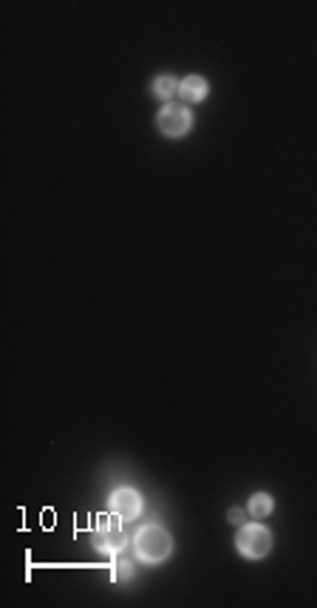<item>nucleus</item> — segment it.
<instances>
[{
  "mask_svg": "<svg viewBox=\"0 0 317 608\" xmlns=\"http://www.w3.org/2000/svg\"><path fill=\"white\" fill-rule=\"evenodd\" d=\"M128 537L122 532V518L116 512L99 515L96 518V549L105 554H119L125 549Z\"/></svg>",
  "mask_w": 317,
  "mask_h": 608,
  "instance_id": "obj_3",
  "label": "nucleus"
},
{
  "mask_svg": "<svg viewBox=\"0 0 317 608\" xmlns=\"http://www.w3.org/2000/svg\"><path fill=\"white\" fill-rule=\"evenodd\" d=\"M108 507H111V512H116L122 521H134V518L142 512V495H139L136 490H131V487H122V490H116V492L111 495Z\"/></svg>",
  "mask_w": 317,
  "mask_h": 608,
  "instance_id": "obj_5",
  "label": "nucleus"
},
{
  "mask_svg": "<svg viewBox=\"0 0 317 608\" xmlns=\"http://www.w3.org/2000/svg\"><path fill=\"white\" fill-rule=\"evenodd\" d=\"M170 534L164 527H156V524H148L142 527L139 534H136V554L145 560V563H161L167 554H170Z\"/></svg>",
  "mask_w": 317,
  "mask_h": 608,
  "instance_id": "obj_1",
  "label": "nucleus"
},
{
  "mask_svg": "<svg viewBox=\"0 0 317 608\" xmlns=\"http://www.w3.org/2000/svg\"><path fill=\"white\" fill-rule=\"evenodd\" d=\"M272 510H275V501H272L269 492H255V495L249 498V504H246V512H249L252 518H266Z\"/></svg>",
  "mask_w": 317,
  "mask_h": 608,
  "instance_id": "obj_7",
  "label": "nucleus"
},
{
  "mask_svg": "<svg viewBox=\"0 0 317 608\" xmlns=\"http://www.w3.org/2000/svg\"><path fill=\"white\" fill-rule=\"evenodd\" d=\"M236 549L246 560H261L272 549V534L263 524H243L241 532L236 534Z\"/></svg>",
  "mask_w": 317,
  "mask_h": 608,
  "instance_id": "obj_2",
  "label": "nucleus"
},
{
  "mask_svg": "<svg viewBox=\"0 0 317 608\" xmlns=\"http://www.w3.org/2000/svg\"><path fill=\"white\" fill-rule=\"evenodd\" d=\"M230 521L233 524H243V510H230Z\"/></svg>",
  "mask_w": 317,
  "mask_h": 608,
  "instance_id": "obj_10",
  "label": "nucleus"
},
{
  "mask_svg": "<svg viewBox=\"0 0 317 608\" xmlns=\"http://www.w3.org/2000/svg\"><path fill=\"white\" fill-rule=\"evenodd\" d=\"M111 574H114V580H131L134 577V560H116L114 563V569H111Z\"/></svg>",
  "mask_w": 317,
  "mask_h": 608,
  "instance_id": "obj_9",
  "label": "nucleus"
},
{
  "mask_svg": "<svg viewBox=\"0 0 317 608\" xmlns=\"http://www.w3.org/2000/svg\"><path fill=\"white\" fill-rule=\"evenodd\" d=\"M151 91H154V96H158V99H170L176 91H178V82H176V76H170V74H161L154 79V85H151Z\"/></svg>",
  "mask_w": 317,
  "mask_h": 608,
  "instance_id": "obj_8",
  "label": "nucleus"
},
{
  "mask_svg": "<svg viewBox=\"0 0 317 608\" xmlns=\"http://www.w3.org/2000/svg\"><path fill=\"white\" fill-rule=\"evenodd\" d=\"M207 93H210V82L198 74L187 76V79L178 85V96H181L184 102H204Z\"/></svg>",
  "mask_w": 317,
  "mask_h": 608,
  "instance_id": "obj_6",
  "label": "nucleus"
},
{
  "mask_svg": "<svg viewBox=\"0 0 317 608\" xmlns=\"http://www.w3.org/2000/svg\"><path fill=\"white\" fill-rule=\"evenodd\" d=\"M156 125L164 136L178 139V136H184V133L193 128V113H190V108H184L181 102H167V105L158 111Z\"/></svg>",
  "mask_w": 317,
  "mask_h": 608,
  "instance_id": "obj_4",
  "label": "nucleus"
}]
</instances>
